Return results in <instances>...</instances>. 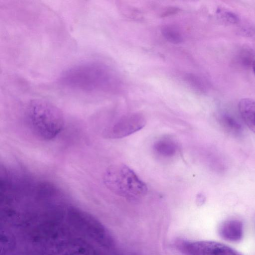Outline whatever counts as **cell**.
I'll list each match as a JSON object with an SVG mask.
<instances>
[{
    "mask_svg": "<svg viewBox=\"0 0 255 255\" xmlns=\"http://www.w3.org/2000/svg\"><path fill=\"white\" fill-rule=\"evenodd\" d=\"M56 83L67 92L87 95L114 93L120 84L111 67L95 60L79 62L66 69Z\"/></svg>",
    "mask_w": 255,
    "mask_h": 255,
    "instance_id": "6da1fadb",
    "label": "cell"
},
{
    "mask_svg": "<svg viewBox=\"0 0 255 255\" xmlns=\"http://www.w3.org/2000/svg\"><path fill=\"white\" fill-rule=\"evenodd\" d=\"M25 115L32 132L43 140L55 138L63 128V112L55 105L46 100H30L26 106Z\"/></svg>",
    "mask_w": 255,
    "mask_h": 255,
    "instance_id": "7a4b0ae2",
    "label": "cell"
},
{
    "mask_svg": "<svg viewBox=\"0 0 255 255\" xmlns=\"http://www.w3.org/2000/svg\"><path fill=\"white\" fill-rule=\"evenodd\" d=\"M106 187L114 193L128 199H137L145 195L147 188L136 173L123 164L109 167L103 175Z\"/></svg>",
    "mask_w": 255,
    "mask_h": 255,
    "instance_id": "3957f363",
    "label": "cell"
},
{
    "mask_svg": "<svg viewBox=\"0 0 255 255\" xmlns=\"http://www.w3.org/2000/svg\"><path fill=\"white\" fill-rule=\"evenodd\" d=\"M34 227L31 236L34 243L45 253L54 254L61 251L66 242L65 233L58 222L42 220Z\"/></svg>",
    "mask_w": 255,
    "mask_h": 255,
    "instance_id": "277c9868",
    "label": "cell"
},
{
    "mask_svg": "<svg viewBox=\"0 0 255 255\" xmlns=\"http://www.w3.org/2000/svg\"><path fill=\"white\" fill-rule=\"evenodd\" d=\"M175 244L184 255H242L226 245L213 241L178 240Z\"/></svg>",
    "mask_w": 255,
    "mask_h": 255,
    "instance_id": "5b68a950",
    "label": "cell"
},
{
    "mask_svg": "<svg viewBox=\"0 0 255 255\" xmlns=\"http://www.w3.org/2000/svg\"><path fill=\"white\" fill-rule=\"evenodd\" d=\"M145 122L144 117L140 113L128 114L107 126L103 129V136L111 139L123 138L142 128Z\"/></svg>",
    "mask_w": 255,
    "mask_h": 255,
    "instance_id": "8992f818",
    "label": "cell"
},
{
    "mask_svg": "<svg viewBox=\"0 0 255 255\" xmlns=\"http://www.w3.org/2000/svg\"><path fill=\"white\" fill-rule=\"evenodd\" d=\"M243 231L242 222L236 219L224 221L219 229V234L223 239L233 242H237L242 239Z\"/></svg>",
    "mask_w": 255,
    "mask_h": 255,
    "instance_id": "52a82bcc",
    "label": "cell"
},
{
    "mask_svg": "<svg viewBox=\"0 0 255 255\" xmlns=\"http://www.w3.org/2000/svg\"><path fill=\"white\" fill-rule=\"evenodd\" d=\"M61 251L62 255H97L94 248L81 239L66 242Z\"/></svg>",
    "mask_w": 255,
    "mask_h": 255,
    "instance_id": "ba28073f",
    "label": "cell"
},
{
    "mask_svg": "<svg viewBox=\"0 0 255 255\" xmlns=\"http://www.w3.org/2000/svg\"><path fill=\"white\" fill-rule=\"evenodd\" d=\"M238 109L245 124L255 133V99L250 98L241 99Z\"/></svg>",
    "mask_w": 255,
    "mask_h": 255,
    "instance_id": "9c48e42d",
    "label": "cell"
},
{
    "mask_svg": "<svg viewBox=\"0 0 255 255\" xmlns=\"http://www.w3.org/2000/svg\"><path fill=\"white\" fill-rule=\"evenodd\" d=\"M153 149L158 156L163 158H170L176 154L178 150V146L173 139L168 137H164L154 142Z\"/></svg>",
    "mask_w": 255,
    "mask_h": 255,
    "instance_id": "30bf717a",
    "label": "cell"
},
{
    "mask_svg": "<svg viewBox=\"0 0 255 255\" xmlns=\"http://www.w3.org/2000/svg\"><path fill=\"white\" fill-rule=\"evenodd\" d=\"M219 121L223 129L228 133L234 136H239L242 134V125L230 115L227 114L221 115Z\"/></svg>",
    "mask_w": 255,
    "mask_h": 255,
    "instance_id": "8fae6325",
    "label": "cell"
},
{
    "mask_svg": "<svg viewBox=\"0 0 255 255\" xmlns=\"http://www.w3.org/2000/svg\"><path fill=\"white\" fill-rule=\"evenodd\" d=\"M163 37L172 44H179L184 40L183 33L180 28L173 24H165L160 29Z\"/></svg>",
    "mask_w": 255,
    "mask_h": 255,
    "instance_id": "7c38bea8",
    "label": "cell"
},
{
    "mask_svg": "<svg viewBox=\"0 0 255 255\" xmlns=\"http://www.w3.org/2000/svg\"><path fill=\"white\" fill-rule=\"evenodd\" d=\"M15 247V239L13 235L5 230L1 231L0 255H6L11 252Z\"/></svg>",
    "mask_w": 255,
    "mask_h": 255,
    "instance_id": "4fadbf2b",
    "label": "cell"
},
{
    "mask_svg": "<svg viewBox=\"0 0 255 255\" xmlns=\"http://www.w3.org/2000/svg\"><path fill=\"white\" fill-rule=\"evenodd\" d=\"M216 13L221 20L227 23L236 24L240 20L238 14L226 8H218L217 9Z\"/></svg>",
    "mask_w": 255,
    "mask_h": 255,
    "instance_id": "5bb4252c",
    "label": "cell"
},
{
    "mask_svg": "<svg viewBox=\"0 0 255 255\" xmlns=\"http://www.w3.org/2000/svg\"><path fill=\"white\" fill-rule=\"evenodd\" d=\"M185 80L192 88L199 91H204L206 85L203 80L194 74L189 73L185 76Z\"/></svg>",
    "mask_w": 255,
    "mask_h": 255,
    "instance_id": "9a60e30c",
    "label": "cell"
},
{
    "mask_svg": "<svg viewBox=\"0 0 255 255\" xmlns=\"http://www.w3.org/2000/svg\"><path fill=\"white\" fill-rule=\"evenodd\" d=\"M205 200V197L204 195L201 193L198 194L197 196V202L200 204H202L204 202Z\"/></svg>",
    "mask_w": 255,
    "mask_h": 255,
    "instance_id": "2e32d148",
    "label": "cell"
},
{
    "mask_svg": "<svg viewBox=\"0 0 255 255\" xmlns=\"http://www.w3.org/2000/svg\"><path fill=\"white\" fill-rule=\"evenodd\" d=\"M252 69L253 71V73L255 76V60H254L252 63Z\"/></svg>",
    "mask_w": 255,
    "mask_h": 255,
    "instance_id": "e0dca14e",
    "label": "cell"
}]
</instances>
